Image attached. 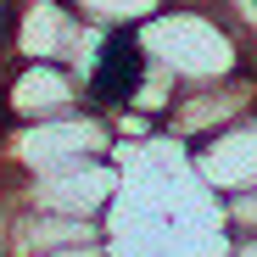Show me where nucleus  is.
Here are the masks:
<instances>
[{"label":"nucleus","mask_w":257,"mask_h":257,"mask_svg":"<svg viewBox=\"0 0 257 257\" xmlns=\"http://www.w3.org/2000/svg\"><path fill=\"white\" fill-rule=\"evenodd\" d=\"M140 45L157 67H168L179 84H207V78H229L240 67H257L251 39L240 34L235 12L218 0H168V6L135 28Z\"/></svg>","instance_id":"nucleus-1"},{"label":"nucleus","mask_w":257,"mask_h":257,"mask_svg":"<svg viewBox=\"0 0 257 257\" xmlns=\"http://www.w3.org/2000/svg\"><path fill=\"white\" fill-rule=\"evenodd\" d=\"M101 28L73 12V0H6L0 17V62H67L90 73L101 51Z\"/></svg>","instance_id":"nucleus-2"},{"label":"nucleus","mask_w":257,"mask_h":257,"mask_svg":"<svg viewBox=\"0 0 257 257\" xmlns=\"http://www.w3.org/2000/svg\"><path fill=\"white\" fill-rule=\"evenodd\" d=\"M84 157H117L112 117L95 106H78L45 123H0V174H45Z\"/></svg>","instance_id":"nucleus-3"},{"label":"nucleus","mask_w":257,"mask_h":257,"mask_svg":"<svg viewBox=\"0 0 257 257\" xmlns=\"http://www.w3.org/2000/svg\"><path fill=\"white\" fill-rule=\"evenodd\" d=\"M117 196H123L117 157H84L67 168H45V174H0V201L67 212V218H112Z\"/></svg>","instance_id":"nucleus-4"},{"label":"nucleus","mask_w":257,"mask_h":257,"mask_svg":"<svg viewBox=\"0 0 257 257\" xmlns=\"http://www.w3.org/2000/svg\"><path fill=\"white\" fill-rule=\"evenodd\" d=\"M257 112V67H240L229 78H207V84H179L174 106L162 117V135L174 146H201L212 135H224L229 123Z\"/></svg>","instance_id":"nucleus-5"},{"label":"nucleus","mask_w":257,"mask_h":257,"mask_svg":"<svg viewBox=\"0 0 257 257\" xmlns=\"http://www.w3.org/2000/svg\"><path fill=\"white\" fill-rule=\"evenodd\" d=\"M78 106H90V95L67 62H0V123H45Z\"/></svg>","instance_id":"nucleus-6"},{"label":"nucleus","mask_w":257,"mask_h":257,"mask_svg":"<svg viewBox=\"0 0 257 257\" xmlns=\"http://www.w3.org/2000/svg\"><path fill=\"white\" fill-rule=\"evenodd\" d=\"M190 174H196V185L212 201L251 190L257 185V112L240 117V123H229L224 135L190 146Z\"/></svg>","instance_id":"nucleus-7"},{"label":"nucleus","mask_w":257,"mask_h":257,"mask_svg":"<svg viewBox=\"0 0 257 257\" xmlns=\"http://www.w3.org/2000/svg\"><path fill=\"white\" fill-rule=\"evenodd\" d=\"M146 45H140V34H106L101 39V51L90 62V73H84V95H90L95 112H117L135 101V84L146 78Z\"/></svg>","instance_id":"nucleus-8"},{"label":"nucleus","mask_w":257,"mask_h":257,"mask_svg":"<svg viewBox=\"0 0 257 257\" xmlns=\"http://www.w3.org/2000/svg\"><path fill=\"white\" fill-rule=\"evenodd\" d=\"M162 6H168V0H73V12H78L84 23H95L101 34H135V28H146Z\"/></svg>","instance_id":"nucleus-9"},{"label":"nucleus","mask_w":257,"mask_h":257,"mask_svg":"<svg viewBox=\"0 0 257 257\" xmlns=\"http://www.w3.org/2000/svg\"><path fill=\"white\" fill-rule=\"evenodd\" d=\"M106 117H112L117 146H151V140H162V117H151V112H140V106H117V112H106Z\"/></svg>","instance_id":"nucleus-10"},{"label":"nucleus","mask_w":257,"mask_h":257,"mask_svg":"<svg viewBox=\"0 0 257 257\" xmlns=\"http://www.w3.org/2000/svg\"><path fill=\"white\" fill-rule=\"evenodd\" d=\"M218 224H224V235H229V240L257 235V185H251V190H240V196H224V201H218Z\"/></svg>","instance_id":"nucleus-11"},{"label":"nucleus","mask_w":257,"mask_h":257,"mask_svg":"<svg viewBox=\"0 0 257 257\" xmlns=\"http://www.w3.org/2000/svg\"><path fill=\"white\" fill-rule=\"evenodd\" d=\"M224 257H257V235H240V240H229V251Z\"/></svg>","instance_id":"nucleus-12"}]
</instances>
